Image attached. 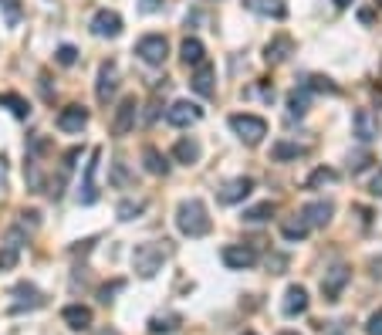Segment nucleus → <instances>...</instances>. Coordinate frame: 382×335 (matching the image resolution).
Instances as JSON below:
<instances>
[{"mask_svg":"<svg viewBox=\"0 0 382 335\" xmlns=\"http://www.w3.org/2000/svg\"><path fill=\"white\" fill-rule=\"evenodd\" d=\"M166 247L163 244H135V251H132V268H135V275L139 278H156L159 271H163V261H166Z\"/></svg>","mask_w":382,"mask_h":335,"instance_id":"2","label":"nucleus"},{"mask_svg":"<svg viewBox=\"0 0 382 335\" xmlns=\"http://www.w3.org/2000/svg\"><path fill=\"white\" fill-rule=\"evenodd\" d=\"M142 159H146V170H149L153 177H166V173H169V163H166V156L159 153L156 146H146V149H142Z\"/></svg>","mask_w":382,"mask_h":335,"instance_id":"25","label":"nucleus"},{"mask_svg":"<svg viewBox=\"0 0 382 335\" xmlns=\"http://www.w3.org/2000/svg\"><path fill=\"white\" fill-rule=\"evenodd\" d=\"M301 88H308V92H329V95H335V92H338V85H335L331 78H322V75H311L305 85H301Z\"/></svg>","mask_w":382,"mask_h":335,"instance_id":"31","label":"nucleus"},{"mask_svg":"<svg viewBox=\"0 0 382 335\" xmlns=\"http://www.w3.org/2000/svg\"><path fill=\"white\" fill-rule=\"evenodd\" d=\"M3 186H7V159L0 156V190H3Z\"/></svg>","mask_w":382,"mask_h":335,"instance_id":"43","label":"nucleus"},{"mask_svg":"<svg viewBox=\"0 0 382 335\" xmlns=\"http://www.w3.org/2000/svg\"><path fill=\"white\" fill-rule=\"evenodd\" d=\"M372 17H376V10H369V7L358 10V21H362V24H372Z\"/></svg>","mask_w":382,"mask_h":335,"instance_id":"42","label":"nucleus"},{"mask_svg":"<svg viewBox=\"0 0 382 335\" xmlns=\"http://www.w3.org/2000/svg\"><path fill=\"white\" fill-rule=\"evenodd\" d=\"M308 102H311V99H308V88H294V92L288 95V115H291V119H301L308 112Z\"/></svg>","mask_w":382,"mask_h":335,"instance_id":"28","label":"nucleus"},{"mask_svg":"<svg viewBox=\"0 0 382 335\" xmlns=\"http://www.w3.org/2000/svg\"><path fill=\"white\" fill-rule=\"evenodd\" d=\"M135 54H139L146 65L159 68V65L166 61V54H169V41H166L163 34H146V38L135 41Z\"/></svg>","mask_w":382,"mask_h":335,"instance_id":"4","label":"nucleus"},{"mask_svg":"<svg viewBox=\"0 0 382 335\" xmlns=\"http://www.w3.org/2000/svg\"><path fill=\"white\" fill-rule=\"evenodd\" d=\"M159 7H163V0H142V10H146V14H153Z\"/></svg>","mask_w":382,"mask_h":335,"instance_id":"41","label":"nucleus"},{"mask_svg":"<svg viewBox=\"0 0 382 335\" xmlns=\"http://www.w3.org/2000/svg\"><path fill=\"white\" fill-rule=\"evenodd\" d=\"M220 258H224V264H227L230 271H244V268H254L257 264V251L247 247V244H227L220 251Z\"/></svg>","mask_w":382,"mask_h":335,"instance_id":"8","label":"nucleus"},{"mask_svg":"<svg viewBox=\"0 0 382 335\" xmlns=\"http://www.w3.org/2000/svg\"><path fill=\"white\" fill-rule=\"evenodd\" d=\"M352 122H356V136L362 139V142H372V139H379V129H382V126H379V115H376L372 108H358Z\"/></svg>","mask_w":382,"mask_h":335,"instance_id":"14","label":"nucleus"},{"mask_svg":"<svg viewBox=\"0 0 382 335\" xmlns=\"http://www.w3.org/2000/svg\"><path fill=\"white\" fill-rule=\"evenodd\" d=\"M247 3V10H254L260 17H274V21H284L288 17V7L281 3V0H244Z\"/></svg>","mask_w":382,"mask_h":335,"instance_id":"20","label":"nucleus"},{"mask_svg":"<svg viewBox=\"0 0 382 335\" xmlns=\"http://www.w3.org/2000/svg\"><path fill=\"white\" fill-rule=\"evenodd\" d=\"M176 227L179 234H186V237H204L210 234V213H206V204L204 200H183L176 206Z\"/></svg>","mask_w":382,"mask_h":335,"instance_id":"1","label":"nucleus"},{"mask_svg":"<svg viewBox=\"0 0 382 335\" xmlns=\"http://www.w3.org/2000/svg\"><path fill=\"white\" fill-rule=\"evenodd\" d=\"M251 190H254V180H247V177H237V180H230L227 186L220 190V204H237V200H244Z\"/></svg>","mask_w":382,"mask_h":335,"instance_id":"19","label":"nucleus"},{"mask_svg":"<svg viewBox=\"0 0 382 335\" xmlns=\"http://www.w3.org/2000/svg\"><path fill=\"white\" fill-rule=\"evenodd\" d=\"M230 129L237 132L247 146H257L267 136V122L260 115H251V112H237V115H230Z\"/></svg>","mask_w":382,"mask_h":335,"instance_id":"3","label":"nucleus"},{"mask_svg":"<svg viewBox=\"0 0 382 335\" xmlns=\"http://www.w3.org/2000/svg\"><path fill=\"white\" fill-rule=\"evenodd\" d=\"M291 51H294V38L281 31V34H274V38L264 44V61H267V65H281V61L291 58Z\"/></svg>","mask_w":382,"mask_h":335,"instance_id":"10","label":"nucleus"},{"mask_svg":"<svg viewBox=\"0 0 382 335\" xmlns=\"http://www.w3.org/2000/svg\"><path fill=\"white\" fill-rule=\"evenodd\" d=\"M179 61L186 65V68H197V65H204L206 61V48L200 38H186L183 44H179Z\"/></svg>","mask_w":382,"mask_h":335,"instance_id":"17","label":"nucleus"},{"mask_svg":"<svg viewBox=\"0 0 382 335\" xmlns=\"http://www.w3.org/2000/svg\"><path fill=\"white\" fill-rule=\"evenodd\" d=\"M365 332H369V335H382V309L376 311L372 318H369V325H365Z\"/></svg>","mask_w":382,"mask_h":335,"instance_id":"38","label":"nucleus"},{"mask_svg":"<svg viewBox=\"0 0 382 335\" xmlns=\"http://www.w3.org/2000/svg\"><path fill=\"white\" fill-rule=\"evenodd\" d=\"M329 335H349V332H342V329H335V332H329Z\"/></svg>","mask_w":382,"mask_h":335,"instance_id":"45","label":"nucleus"},{"mask_svg":"<svg viewBox=\"0 0 382 335\" xmlns=\"http://www.w3.org/2000/svg\"><path fill=\"white\" fill-rule=\"evenodd\" d=\"M278 335H298V332H278Z\"/></svg>","mask_w":382,"mask_h":335,"instance_id":"46","label":"nucleus"},{"mask_svg":"<svg viewBox=\"0 0 382 335\" xmlns=\"http://www.w3.org/2000/svg\"><path fill=\"white\" fill-rule=\"evenodd\" d=\"M61 318H65V325H68V329L85 332V329L92 325V309H88V305H65Z\"/></svg>","mask_w":382,"mask_h":335,"instance_id":"18","label":"nucleus"},{"mask_svg":"<svg viewBox=\"0 0 382 335\" xmlns=\"http://www.w3.org/2000/svg\"><path fill=\"white\" fill-rule=\"evenodd\" d=\"M204 119V108L197 102H173L169 112H166V122L176 126V129H186V126H197Z\"/></svg>","mask_w":382,"mask_h":335,"instance_id":"6","label":"nucleus"},{"mask_svg":"<svg viewBox=\"0 0 382 335\" xmlns=\"http://www.w3.org/2000/svg\"><path fill=\"white\" fill-rule=\"evenodd\" d=\"M54 126H58L61 132H81L85 126H88V112H85L81 105H68V108H61V112H58Z\"/></svg>","mask_w":382,"mask_h":335,"instance_id":"13","label":"nucleus"},{"mask_svg":"<svg viewBox=\"0 0 382 335\" xmlns=\"http://www.w3.org/2000/svg\"><path fill=\"white\" fill-rule=\"evenodd\" d=\"M244 335H257V332H244Z\"/></svg>","mask_w":382,"mask_h":335,"instance_id":"47","label":"nucleus"},{"mask_svg":"<svg viewBox=\"0 0 382 335\" xmlns=\"http://www.w3.org/2000/svg\"><path fill=\"white\" fill-rule=\"evenodd\" d=\"M335 177H338L335 170H325V166H322V170H315V173L308 177V186L315 190V186H322V183H335Z\"/></svg>","mask_w":382,"mask_h":335,"instance_id":"33","label":"nucleus"},{"mask_svg":"<svg viewBox=\"0 0 382 335\" xmlns=\"http://www.w3.org/2000/svg\"><path fill=\"white\" fill-rule=\"evenodd\" d=\"M281 309L288 318H294V315H305L308 311V291L301 284H291L288 291H284V302H281Z\"/></svg>","mask_w":382,"mask_h":335,"instance_id":"16","label":"nucleus"},{"mask_svg":"<svg viewBox=\"0 0 382 335\" xmlns=\"http://www.w3.org/2000/svg\"><path fill=\"white\" fill-rule=\"evenodd\" d=\"M331 213H335V206L329 200H311V204L301 206V220H305L308 227H325L331 220Z\"/></svg>","mask_w":382,"mask_h":335,"instance_id":"15","label":"nucleus"},{"mask_svg":"<svg viewBox=\"0 0 382 335\" xmlns=\"http://www.w3.org/2000/svg\"><path fill=\"white\" fill-rule=\"evenodd\" d=\"M122 288H126V281H112V284H105L102 291H99V298H102L105 305H108V302H112V295H115V291H122Z\"/></svg>","mask_w":382,"mask_h":335,"instance_id":"37","label":"nucleus"},{"mask_svg":"<svg viewBox=\"0 0 382 335\" xmlns=\"http://www.w3.org/2000/svg\"><path fill=\"white\" fill-rule=\"evenodd\" d=\"M331 3H335V7H349L352 0H331Z\"/></svg>","mask_w":382,"mask_h":335,"instance_id":"44","label":"nucleus"},{"mask_svg":"<svg viewBox=\"0 0 382 335\" xmlns=\"http://www.w3.org/2000/svg\"><path fill=\"white\" fill-rule=\"evenodd\" d=\"M308 231H311V227L301 220V213H298V217H288V220L281 224V234H284L288 240H305Z\"/></svg>","mask_w":382,"mask_h":335,"instance_id":"26","label":"nucleus"},{"mask_svg":"<svg viewBox=\"0 0 382 335\" xmlns=\"http://www.w3.org/2000/svg\"><path fill=\"white\" fill-rule=\"evenodd\" d=\"M14 295L21 298V302L14 305V311H21L24 305H27V309H41V305H44V298H41V291H38L34 284H17V288H14Z\"/></svg>","mask_w":382,"mask_h":335,"instance_id":"23","label":"nucleus"},{"mask_svg":"<svg viewBox=\"0 0 382 335\" xmlns=\"http://www.w3.org/2000/svg\"><path fill=\"white\" fill-rule=\"evenodd\" d=\"M365 166H369V153H358V156H352V159H349V170H352V173L365 170Z\"/></svg>","mask_w":382,"mask_h":335,"instance_id":"39","label":"nucleus"},{"mask_svg":"<svg viewBox=\"0 0 382 335\" xmlns=\"http://www.w3.org/2000/svg\"><path fill=\"white\" fill-rule=\"evenodd\" d=\"M146 210V200H122L119 204V220H135Z\"/></svg>","mask_w":382,"mask_h":335,"instance_id":"32","label":"nucleus"},{"mask_svg":"<svg viewBox=\"0 0 382 335\" xmlns=\"http://www.w3.org/2000/svg\"><path fill=\"white\" fill-rule=\"evenodd\" d=\"M376 3H382V0H376Z\"/></svg>","mask_w":382,"mask_h":335,"instance_id":"48","label":"nucleus"},{"mask_svg":"<svg viewBox=\"0 0 382 335\" xmlns=\"http://www.w3.org/2000/svg\"><path fill=\"white\" fill-rule=\"evenodd\" d=\"M349 268L345 264H335L331 271H325V278H322V295H325V302H338V295H342V288L349 284Z\"/></svg>","mask_w":382,"mask_h":335,"instance_id":"11","label":"nucleus"},{"mask_svg":"<svg viewBox=\"0 0 382 335\" xmlns=\"http://www.w3.org/2000/svg\"><path fill=\"white\" fill-rule=\"evenodd\" d=\"M179 322H183L179 315H153V318H149V332H153V335L176 332V329H179Z\"/></svg>","mask_w":382,"mask_h":335,"instance_id":"29","label":"nucleus"},{"mask_svg":"<svg viewBox=\"0 0 382 335\" xmlns=\"http://www.w3.org/2000/svg\"><path fill=\"white\" fill-rule=\"evenodd\" d=\"M173 156H176V163H183V166H193V163H200V142L197 139H179L176 146H173Z\"/></svg>","mask_w":382,"mask_h":335,"instance_id":"22","label":"nucleus"},{"mask_svg":"<svg viewBox=\"0 0 382 335\" xmlns=\"http://www.w3.org/2000/svg\"><path fill=\"white\" fill-rule=\"evenodd\" d=\"M75 61H78V48H72V44H61V48H58V65L68 68V65H75Z\"/></svg>","mask_w":382,"mask_h":335,"instance_id":"35","label":"nucleus"},{"mask_svg":"<svg viewBox=\"0 0 382 335\" xmlns=\"http://www.w3.org/2000/svg\"><path fill=\"white\" fill-rule=\"evenodd\" d=\"M92 34L95 38H119L122 34V17L115 10H99L92 17Z\"/></svg>","mask_w":382,"mask_h":335,"instance_id":"12","label":"nucleus"},{"mask_svg":"<svg viewBox=\"0 0 382 335\" xmlns=\"http://www.w3.org/2000/svg\"><path fill=\"white\" fill-rule=\"evenodd\" d=\"M135 115H139V102H135V95H126L119 108H115V119H112V132L122 139L128 132L135 129Z\"/></svg>","mask_w":382,"mask_h":335,"instance_id":"5","label":"nucleus"},{"mask_svg":"<svg viewBox=\"0 0 382 335\" xmlns=\"http://www.w3.org/2000/svg\"><path fill=\"white\" fill-rule=\"evenodd\" d=\"M0 7L7 10V21H10V24L21 21V3H17V0H0Z\"/></svg>","mask_w":382,"mask_h":335,"instance_id":"36","label":"nucleus"},{"mask_svg":"<svg viewBox=\"0 0 382 335\" xmlns=\"http://www.w3.org/2000/svg\"><path fill=\"white\" fill-rule=\"evenodd\" d=\"M369 190H372V197H382V170L372 177V186H369Z\"/></svg>","mask_w":382,"mask_h":335,"instance_id":"40","label":"nucleus"},{"mask_svg":"<svg viewBox=\"0 0 382 335\" xmlns=\"http://www.w3.org/2000/svg\"><path fill=\"white\" fill-rule=\"evenodd\" d=\"M267 217H274V204H271V200H264V204L244 210V220H251V224H260V220H267Z\"/></svg>","mask_w":382,"mask_h":335,"instance_id":"30","label":"nucleus"},{"mask_svg":"<svg viewBox=\"0 0 382 335\" xmlns=\"http://www.w3.org/2000/svg\"><path fill=\"white\" fill-rule=\"evenodd\" d=\"M99 149L92 153V159L85 163V180H81V186H78V204H95L99 200V186H95V173H99Z\"/></svg>","mask_w":382,"mask_h":335,"instance_id":"9","label":"nucleus"},{"mask_svg":"<svg viewBox=\"0 0 382 335\" xmlns=\"http://www.w3.org/2000/svg\"><path fill=\"white\" fill-rule=\"evenodd\" d=\"M14 264H17V247L3 244V247H0V271H10Z\"/></svg>","mask_w":382,"mask_h":335,"instance_id":"34","label":"nucleus"},{"mask_svg":"<svg viewBox=\"0 0 382 335\" xmlns=\"http://www.w3.org/2000/svg\"><path fill=\"white\" fill-rule=\"evenodd\" d=\"M193 92L197 95H204V99H210L217 88H213V65H197V75H193Z\"/></svg>","mask_w":382,"mask_h":335,"instance_id":"21","label":"nucleus"},{"mask_svg":"<svg viewBox=\"0 0 382 335\" xmlns=\"http://www.w3.org/2000/svg\"><path fill=\"white\" fill-rule=\"evenodd\" d=\"M308 149L305 146H298V142H274L271 146V159H278V163H284V159H301Z\"/></svg>","mask_w":382,"mask_h":335,"instance_id":"27","label":"nucleus"},{"mask_svg":"<svg viewBox=\"0 0 382 335\" xmlns=\"http://www.w3.org/2000/svg\"><path fill=\"white\" fill-rule=\"evenodd\" d=\"M115 88H119V68H115V61H102V65H99V81H95V95H99V102L102 105L112 102Z\"/></svg>","mask_w":382,"mask_h":335,"instance_id":"7","label":"nucleus"},{"mask_svg":"<svg viewBox=\"0 0 382 335\" xmlns=\"http://www.w3.org/2000/svg\"><path fill=\"white\" fill-rule=\"evenodd\" d=\"M0 108H10V115H14V119H27V115H31L27 99H21L17 92H3V95H0Z\"/></svg>","mask_w":382,"mask_h":335,"instance_id":"24","label":"nucleus"}]
</instances>
